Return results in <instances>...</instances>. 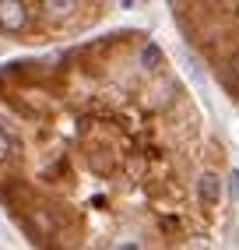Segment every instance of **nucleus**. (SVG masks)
<instances>
[{
	"instance_id": "nucleus-1",
	"label": "nucleus",
	"mask_w": 239,
	"mask_h": 250,
	"mask_svg": "<svg viewBox=\"0 0 239 250\" xmlns=\"http://www.w3.org/2000/svg\"><path fill=\"white\" fill-rule=\"evenodd\" d=\"M221 194H225V187H221V176L218 173H200L197 176V197L204 208H218L221 205Z\"/></svg>"
},
{
	"instance_id": "nucleus-7",
	"label": "nucleus",
	"mask_w": 239,
	"mask_h": 250,
	"mask_svg": "<svg viewBox=\"0 0 239 250\" xmlns=\"http://www.w3.org/2000/svg\"><path fill=\"white\" fill-rule=\"evenodd\" d=\"M232 71H236V78H239V53H236V60H232Z\"/></svg>"
},
{
	"instance_id": "nucleus-3",
	"label": "nucleus",
	"mask_w": 239,
	"mask_h": 250,
	"mask_svg": "<svg viewBox=\"0 0 239 250\" xmlns=\"http://www.w3.org/2000/svg\"><path fill=\"white\" fill-rule=\"evenodd\" d=\"M46 14H53V18H63V14H71V11H78V4H71V0H46V4H39Z\"/></svg>"
},
{
	"instance_id": "nucleus-6",
	"label": "nucleus",
	"mask_w": 239,
	"mask_h": 250,
	"mask_svg": "<svg viewBox=\"0 0 239 250\" xmlns=\"http://www.w3.org/2000/svg\"><path fill=\"white\" fill-rule=\"evenodd\" d=\"M109 250H141V243H138V240H120V243H113Z\"/></svg>"
},
{
	"instance_id": "nucleus-5",
	"label": "nucleus",
	"mask_w": 239,
	"mask_h": 250,
	"mask_svg": "<svg viewBox=\"0 0 239 250\" xmlns=\"http://www.w3.org/2000/svg\"><path fill=\"white\" fill-rule=\"evenodd\" d=\"M11 155H14V141H11V134H7V130L0 127V162H7Z\"/></svg>"
},
{
	"instance_id": "nucleus-2",
	"label": "nucleus",
	"mask_w": 239,
	"mask_h": 250,
	"mask_svg": "<svg viewBox=\"0 0 239 250\" xmlns=\"http://www.w3.org/2000/svg\"><path fill=\"white\" fill-rule=\"evenodd\" d=\"M25 25H28V4H18V0H0V28L21 32Z\"/></svg>"
},
{
	"instance_id": "nucleus-4",
	"label": "nucleus",
	"mask_w": 239,
	"mask_h": 250,
	"mask_svg": "<svg viewBox=\"0 0 239 250\" xmlns=\"http://www.w3.org/2000/svg\"><path fill=\"white\" fill-rule=\"evenodd\" d=\"M141 63H144V67H148V71H155V67H159V63H162V49L148 42V46L141 49Z\"/></svg>"
}]
</instances>
